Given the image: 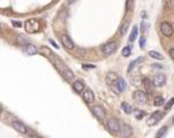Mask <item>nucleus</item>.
<instances>
[{
  "label": "nucleus",
  "mask_w": 174,
  "mask_h": 138,
  "mask_svg": "<svg viewBox=\"0 0 174 138\" xmlns=\"http://www.w3.org/2000/svg\"><path fill=\"white\" fill-rule=\"evenodd\" d=\"M83 98L84 100L87 103V104H92L93 101H94V93L92 90L90 89H86L84 92H83Z\"/></svg>",
  "instance_id": "obj_15"
},
{
  "label": "nucleus",
  "mask_w": 174,
  "mask_h": 138,
  "mask_svg": "<svg viewBox=\"0 0 174 138\" xmlns=\"http://www.w3.org/2000/svg\"><path fill=\"white\" fill-rule=\"evenodd\" d=\"M72 87H73V90L77 92V93H80V92H83L84 91V89H85V85H84V83L81 82V81H75L73 83H72Z\"/></svg>",
  "instance_id": "obj_16"
},
{
  "label": "nucleus",
  "mask_w": 174,
  "mask_h": 138,
  "mask_svg": "<svg viewBox=\"0 0 174 138\" xmlns=\"http://www.w3.org/2000/svg\"><path fill=\"white\" fill-rule=\"evenodd\" d=\"M149 55H150L151 58L157 59V60H163L164 59V55L161 54L159 52H157V51H150V52H149Z\"/></svg>",
  "instance_id": "obj_24"
},
{
  "label": "nucleus",
  "mask_w": 174,
  "mask_h": 138,
  "mask_svg": "<svg viewBox=\"0 0 174 138\" xmlns=\"http://www.w3.org/2000/svg\"><path fill=\"white\" fill-rule=\"evenodd\" d=\"M83 68L84 69H93V68H95L94 65H88V63H84L83 65Z\"/></svg>",
  "instance_id": "obj_33"
},
{
  "label": "nucleus",
  "mask_w": 174,
  "mask_h": 138,
  "mask_svg": "<svg viewBox=\"0 0 174 138\" xmlns=\"http://www.w3.org/2000/svg\"><path fill=\"white\" fill-rule=\"evenodd\" d=\"M161 32L165 37H171L173 35V28L168 22H163L161 24Z\"/></svg>",
  "instance_id": "obj_8"
},
{
  "label": "nucleus",
  "mask_w": 174,
  "mask_h": 138,
  "mask_svg": "<svg viewBox=\"0 0 174 138\" xmlns=\"http://www.w3.org/2000/svg\"><path fill=\"white\" fill-rule=\"evenodd\" d=\"M136 37H137V26H133V29H132V32H131V35H129L128 41L129 43H133V41L136 39Z\"/></svg>",
  "instance_id": "obj_21"
},
{
  "label": "nucleus",
  "mask_w": 174,
  "mask_h": 138,
  "mask_svg": "<svg viewBox=\"0 0 174 138\" xmlns=\"http://www.w3.org/2000/svg\"><path fill=\"white\" fill-rule=\"evenodd\" d=\"M92 112H93V114H94L99 120H104V118H105V111L103 109V107H101L100 105L93 106Z\"/></svg>",
  "instance_id": "obj_9"
},
{
  "label": "nucleus",
  "mask_w": 174,
  "mask_h": 138,
  "mask_svg": "<svg viewBox=\"0 0 174 138\" xmlns=\"http://www.w3.org/2000/svg\"><path fill=\"white\" fill-rule=\"evenodd\" d=\"M122 111L126 113V114H131V113L133 112V108H132V106L129 105L128 103H126V101H124V103H122Z\"/></svg>",
  "instance_id": "obj_23"
},
{
  "label": "nucleus",
  "mask_w": 174,
  "mask_h": 138,
  "mask_svg": "<svg viewBox=\"0 0 174 138\" xmlns=\"http://www.w3.org/2000/svg\"><path fill=\"white\" fill-rule=\"evenodd\" d=\"M129 28V20H125L124 21V23H122V26H120V28H119V32H120V35H125V33L127 32V30H128Z\"/></svg>",
  "instance_id": "obj_19"
},
{
  "label": "nucleus",
  "mask_w": 174,
  "mask_h": 138,
  "mask_svg": "<svg viewBox=\"0 0 174 138\" xmlns=\"http://www.w3.org/2000/svg\"><path fill=\"white\" fill-rule=\"evenodd\" d=\"M133 98L139 105H144L147 103V100H148V96H147L146 92L142 91V90H136L133 93Z\"/></svg>",
  "instance_id": "obj_4"
},
{
  "label": "nucleus",
  "mask_w": 174,
  "mask_h": 138,
  "mask_svg": "<svg viewBox=\"0 0 174 138\" xmlns=\"http://www.w3.org/2000/svg\"><path fill=\"white\" fill-rule=\"evenodd\" d=\"M17 43L22 46H26V45H29V39L24 38L23 36H19V37H17Z\"/></svg>",
  "instance_id": "obj_29"
},
{
  "label": "nucleus",
  "mask_w": 174,
  "mask_h": 138,
  "mask_svg": "<svg viewBox=\"0 0 174 138\" xmlns=\"http://www.w3.org/2000/svg\"><path fill=\"white\" fill-rule=\"evenodd\" d=\"M143 83H144V87H146V90L148 91L149 94H151V93H152V83H151L148 78L143 79Z\"/></svg>",
  "instance_id": "obj_22"
},
{
  "label": "nucleus",
  "mask_w": 174,
  "mask_h": 138,
  "mask_svg": "<svg viewBox=\"0 0 174 138\" xmlns=\"http://www.w3.org/2000/svg\"><path fill=\"white\" fill-rule=\"evenodd\" d=\"M172 123L174 124V116H173V118H172Z\"/></svg>",
  "instance_id": "obj_39"
},
{
  "label": "nucleus",
  "mask_w": 174,
  "mask_h": 138,
  "mask_svg": "<svg viewBox=\"0 0 174 138\" xmlns=\"http://www.w3.org/2000/svg\"><path fill=\"white\" fill-rule=\"evenodd\" d=\"M131 135H132V127L129 124H126V123L122 124V127H120V136L122 138H129Z\"/></svg>",
  "instance_id": "obj_11"
},
{
  "label": "nucleus",
  "mask_w": 174,
  "mask_h": 138,
  "mask_svg": "<svg viewBox=\"0 0 174 138\" xmlns=\"http://www.w3.org/2000/svg\"><path fill=\"white\" fill-rule=\"evenodd\" d=\"M144 43H146V37H144V36H142L141 39H140V46L143 47V46H144Z\"/></svg>",
  "instance_id": "obj_34"
},
{
  "label": "nucleus",
  "mask_w": 174,
  "mask_h": 138,
  "mask_svg": "<svg viewBox=\"0 0 174 138\" xmlns=\"http://www.w3.org/2000/svg\"><path fill=\"white\" fill-rule=\"evenodd\" d=\"M167 131H168V128L166 125L161 127V129L157 131V135H156V138H165L166 135H167Z\"/></svg>",
  "instance_id": "obj_18"
},
{
  "label": "nucleus",
  "mask_w": 174,
  "mask_h": 138,
  "mask_svg": "<svg viewBox=\"0 0 174 138\" xmlns=\"http://www.w3.org/2000/svg\"><path fill=\"white\" fill-rule=\"evenodd\" d=\"M40 29V23L37 19H30L25 22V30L29 33L37 32Z\"/></svg>",
  "instance_id": "obj_2"
},
{
  "label": "nucleus",
  "mask_w": 174,
  "mask_h": 138,
  "mask_svg": "<svg viewBox=\"0 0 174 138\" xmlns=\"http://www.w3.org/2000/svg\"><path fill=\"white\" fill-rule=\"evenodd\" d=\"M12 127H13L16 131L21 132V133H28V131H29L28 128H26V125H24L22 122H19V121H14L13 123H12Z\"/></svg>",
  "instance_id": "obj_14"
},
{
  "label": "nucleus",
  "mask_w": 174,
  "mask_h": 138,
  "mask_svg": "<svg viewBox=\"0 0 174 138\" xmlns=\"http://www.w3.org/2000/svg\"><path fill=\"white\" fill-rule=\"evenodd\" d=\"M174 105V98H171L170 100H168V103L166 104V106H165V111H168V109H171V107Z\"/></svg>",
  "instance_id": "obj_32"
},
{
  "label": "nucleus",
  "mask_w": 174,
  "mask_h": 138,
  "mask_svg": "<svg viewBox=\"0 0 174 138\" xmlns=\"http://www.w3.org/2000/svg\"><path fill=\"white\" fill-rule=\"evenodd\" d=\"M117 50V43L116 41H109V43H107L105 45H103L102 47V53H103L104 55H111L112 53H115Z\"/></svg>",
  "instance_id": "obj_6"
},
{
  "label": "nucleus",
  "mask_w": 174,
  "mask_h": 138,
  "mask_svg": "<svg viewBox=\"0 0 174 138\" xmlns=\"http://www.w3.org/2000/svg\"><path fill=\"white\" fill-rule=\"evenodd\" d=\"M164 104H165V100H164V98H163V97H161V96H157V97H155V100H154V105H155L156 107L163 106Z\"/></svg>",
  "instance_id": "obj_25"
},
{
  "label": "nucleus",
  "mask_w": 174,
  "mask_h": 138,
  "mask_svg": "<svg viewBox=\"0 0 174 138\" xmlns=\"http://www.w3.org/2000/svg\"><path fill=\"white\" fill-rule=\"evenodd\" d=\"M118 79H119V77L117 76L115 72H109V74L107 75V77H105V82L108 83V85L114 90V92H115L116 94H119V93H120V91H119L118 87H117Z\"/></svg>",
  "instance_id": "obj_1"
},
{
  "label": "nucleus",
  "mask_w": 174,
  "mask_h": 138,
  "mask_svg": "<svg viewBox=\"0 0 174 138\" xmlns=\"http://www.w3.org/2000/svg\"><path fill=\"white\" fill-rule=\"evenodd\" d=\"M132 82H133L134 85H139V84H141V76H140V75L132 76Z\"/></svg>",
  "instance_id": "obj_30"
},
{
  "label": "nucleus",
  "mask_w": 174,
  "mask_h": 138,
  "mask_svg": "<svg viewBox=\"0 0 174 138\" xmlns=\"http://www.w3.org/2000/svg\"><path fill=\"white\" fill-rule=\"evenodd\" d=\"M0 29H1V26H0Z\"/></svg>",
  "instance_id": "obj_40"
},
{
  "label": "nucleus",
  "mask_w": 174,
  "mask_h": 138,
  "mask_svg": "<svg viewBox=\"0 0 174 138\" xmlns=\"http://www.w3.org/2000/svg\"><path fill=\"white\" fill-rule=\"evenodd\" d=\"M61 41H62V45L64 46L65 48H68V50H73L75 48V44H73L72 39L68 35H62L61 36Z\"/></svg>",
  "instance_id": "obj_10"
},
{
  "label": "nucleus",
  "mask_w": 174,
  "mask_h": 138,
  "mask_svg": "<svg viewBox=\"0 0 174 138\" xmlns=\"http://www.w3.org/2000/svg\"><path fill=\"white\" fill-rule=\"evenodd\" d=\"M168 54H170V55H171V58L174 60V48H171V50L168 51Z\"/></svg>",
  "instance_id": "obj_35"
},
{
  "label": "nucleus",
  "mask_w": 174,
  "mask_h": 138,
  "mask_svg": "<svg viewBox=\"0 0 174 138\" xmlns=\"http://www.w3.org/2000/svg\"><path fill=\"white\" fill-rule=\"evenodd\" d=\"M152 84L157 87H161L166 84V76L163 72H158L152 77Z\"/></svg>",
  "instance_id": "obj_5"
},
{
  "label": "nucleus",
  "mask_w": 174,
  "mask_h": 138,
  "mask_svg": "<svg viewBox=\"0 0 174 138\" xmlns=\"http://www.w3.org/2000/svg\"><path fill=\"white\" fill-rule=\"evenodd\" d=\"M49 41H51V44H53V45H54V47H56V48H58V44H56V43H55V41H54V40H49Z\"/></svg>",
  "instance_id": "obj_36"
},
{
  "label": "nucleus",
  "mask_w": 174,
  "mask_h": 138,
  "mask_svg": "<svg viewBox=\"0 0 174 138\" xmlns=\"http://www.w3.org/2000/svg\"><path fill=\"white\" fill-rule=\"evenodd\" d=\"M148 26H149L148 19H147V17H143V20H142V22H141V31L142 32H146L147 29H148Z\"/></svg>",
  "instance_id": "obj_27"
},
{
  "label": "nucleus",
  "mask_w": 174,
  "mask_h": 138,
  "mask_svg": "<svg viewBox=\"0 0 174 138\" xmlns=\"http://www.w3.org/2000/svg\"><path fill=\"white\" fill-rule=\"evenodd\" d=\"M13 24L16 26H21V23L19 22H17V21H13Z\"/></svg>",
  "instance_id": "obj_37"
},
{
  "label": "nucleus",
  "mask_w": 174,
  "mask_h": 138,
  "mask_svg": "<svg viewBox=\"0 0 174 138\" xmlns=\"http://www.w3.org/2000/svg\"><path fill=\"white\" fill-rule=\"evenodd\" d=\"M131 53H132V46H126V47H124L122 51V57H125V58H127L131 55Z\"/></svg>",
  "instance_id": "obj_28"
},
{
  "label": "nucleus",
  "mask_w": 174,
  "mask_h": 138,
  "mask_svg": "<svg viewBox=\"0 0 174 138\" xmlns=\"http://www.w3.org/2000/svg\"><path fill=\"white\" fill-rule=\"evenodd\" d=\"M2 113V108H1V106H0V114Z\"/></svg>",
  "instance_id": "obj_38"
},
{
  "label": "nucleus",
  "mask_w": 174,
  "mask_h": 138,
  "mask_svg": "<svg viewBox=\"0 0 174 138\" xmlns=\"http://www.w3.org/2000/svg\"><path fill=\"white\" fill-rule=\"evenodd\" d=\"M24 52L28 54V55H34V54H37L38 53V50H37V47L32 44H29V45H26L24 47Z\"/></svg>",
  "instance_id": "obj_17"
},
{
  "label": "nucleus",
  "mask_w": 174,
  "mask_h": 138,
  "mask_svg": "<svg viewBox=\"0 0 174 138\" xmlns=\"http://www.w3.org/2000/svg\"><path fill=\"white\" fill-rule=\"evenodd\" d=\"M60 72H61V74H62V76H63V77H64L66 81H69V82H70V81H72V79H73V77H75L73 72H71L70 69L65 66V65L62 67L61 69H60Z\"/></svg>",
  "instance_id": "obj_13"
},
{
  "label": "nucleus",
  "mask_w": 174,
  "mask_h": 138,
  "mask_svg": "<svg viewBox=\"0 0 174 138\" xmlns=\"http://www.w3.org/2000/svg\"><path fill=\"white\" fill-rule=\"evenodd\" d=\"M107 125H108V129H109L110 131L112 132V133H118V132L120 131V123H119V121L115 118H110L108 120V122H107Z\"/></svg>",
  "instance_id": "obj_3"
},
{
  "label": "nucleus",
  "mask_w": 174,
  "mask_h": 138,
  "mask_svg": "<svg viewBox=\"0 0 174 138\" xmlns=\"http://www.w3.org/2000/svg\"><path fill=\"white\" fill-rule=\"evenodd\" d=\"M117 87H118V90L122 92L125 90V87H126V82H125V79L124 78H119L118 79V83H117Z\"/></svg>",
  "instance_id": "obj_26"
},
{
  "label": "nucleus",
  "mask_w": 174,
  "mask_h": 138,
  "mask_svg": "<svg viewBox=\"0 0 174 138\" xmlns=\"http://www.w3.org/2000/svg\"><path fill=\"white\" fill-rule=\"evenodd\" d=\"M134 115H135V118H137V120H141V118L146 115V113L142 112V111H136V112L134 113Z\"/></svg>",
  "instance_id": "obj_31"
},
{
  "label": "nucleus",
  "mask_w": 174,
  "mask_h": 138,
  "mask_svg": "<svg viewBox=\"0 0 174 138\" xmlns=\"http://www.w3.org/2000/svg\"><path fill=\"white\" fill-rule=\"evenodd\" d=\"M161 116H163V113H161V111H157V112L152 113V114L149 116L148 120H147V123H148V125H150V127L157 124V123L161 120Z\"/></svg>",
  "instance_id": "obj_7"
},
{
  "label": "nucleus",
  "mask_w": 174,
  "mask_h": 138,
  "mask_svg": "<svg viewBox=\"0 0 174 138\" xmlns=\"http://www.w3.org/2000/svg\"><path fill=\"white\" fill-rule=\"evenodd\" d=\"M39 51H40V53H41V54H43L44 57L48 58V59L52 60V61L54 59H55V58H56V55H55V54H54V53L52 52V50H51V48H48L47 46H41Z\"/></svg>",
  "instance_id": "obj_12"
},
{
  "label": "nucleus",
  "mask_w": 174,
  "mask_h": 138,
  "mask_svg": "<svg viewBox=\"0 0 174 138\" xmlns=\"http://www.w3.org/2000/svg\"><path fill=\"white\" fill-rule=\"evenodd\" d=\"M143 61V58H139V59H135L134 61H132L131 63H129V66H128V69H127V72H133V69H134V67L137 65V63H140V62H142Z\"/></svg>",
  "instance_id": "obj_20"
}]
</instances>
